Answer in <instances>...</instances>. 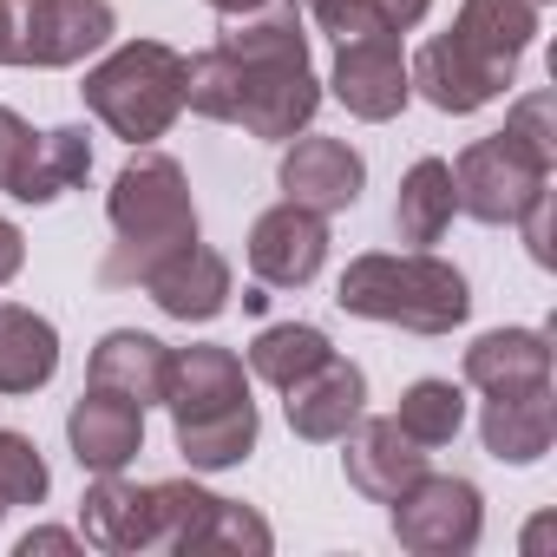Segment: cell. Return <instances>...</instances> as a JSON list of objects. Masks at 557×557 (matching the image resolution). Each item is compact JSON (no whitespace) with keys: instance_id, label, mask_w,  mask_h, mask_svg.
Here are the masks:
<instances>
[{"instance_id":"2","label":"cell","mask_w":557,"mask_h":557,"mask_svg":"<svg viewBox=\"0 0 557 557\" xmlns=\"http://www.w3.org/2000/svg\"><path fill=\"white\" fill-rule=\"evenodd\" d=\"M531 34H537V0H459V21L413 53L407 79L426 106L466 119L518 79Z\"/></svg>"},{"instance_id":"15","label":"cell","mask_w":557,"mask_h":557,"mask_svg":"<svg viewBox=\"0 0 557 557\" xmlns=\"http://www.w3.org/2000/svg\"><path fill=\"white\" fill-rule=\"evenodd\" d=\"M66 440L86 472H125L145 446V407H132L106 387H86L66 413Z\"/></svg>"},{"instance_id":"12","label":"cell","mask_w":557,"mask_h":557,"mask_svg":"<svg viewBox=\"0 0 557 557\" xmlns=\"http://www.w3.org/2000/svg\"><path fill=\"white\" fill-rule=\"evenodd\" d=\"M275 184H283L289 203H302V210H315V216H335V210H348V203L361 197L368 164H361V151L342 145V138H296V145L283 151V164H275Z\"/></svg>"},{"instance_id":"25","label":"cell","mask_w":557,"mask_h":557,"mask_svg":"<svg viewBox=\"0 0 557 557\" xmlns=\"http://www.w3.org/2000/svg\"><path fill=\"white\" fill-rule=\"evenodd\" d=\"M394 426L413 440V446H453V433L466 426V394L453 387V381H413L407 394H400V413H394Z\"/></svg>"},{"instance_id":"11","label":"cell","mask_w":557,"mask_h":557,"mask_svg":"<svg viewBox=\"0 0 557 557\" xmlns=\"http://www.w3.org/2000/svg\"><path fill=\"white\" fill-rule=\"evenodd\" d=\"M322 262H329V223L315 210H302V203L283 197L275 210L256 216V230H249V269L262 275L269 289H302V283H315Z\"/></svg>"},{"instance_id":"27","label":"cell","mask_w":557,"mask_h":557,"mask_svg":"<svg viewBox=\"0 0 557 557\" xmlns=\"http://www.w3.org/2000/svg\"><path fill=\"white\" fill-rule=\"evenodd\" d=\"M269 544H275V531L249 505H236V498H216L203 531L190 537V550H230V557H269Z\"/></svg>"},{"instance_id":"30","label":"cell","mask_w":557,"mask_h":557,"mask_svg":"<svg viewBox=\"0 0 557 557\" xmlns=\"http://www.w3.org/2000/svg\"><path fill=\"white\" fill-rule=\"evenodd\" d=\"M34 145H40V132L21 119V112H8L0 106V190H21V177H27V158H34Z\"/></svg>"},{"instance_id":"5","label":"cell","mask_w":557,"mask_h":557,"mask_svg":"<svg viewBox=\"0 0 557 557\" xmlns=\"http://www.w3.org/2000/svg\"><path fill=\"white\" fill-rule=\"evenodd\" d=\"M335 302L361 322H387L407 335H453L472 309V289L446 256L413 249V256H355L342 269Z\"/></svg>"},{"instance_id":"33","label":"cell","mask_w":557,"mask_h":557,"mask_svg":"<svg viewBox=\"0 0 557 557\" xmlns=\"http://www.w3.org/2000/svg\"><path fill=\"white\" fill-rule=\"evenodd\" d=\"M518 223H524V249H531V262H550V184L524 203Z\"/></svg>"},{"instance_id":"20","label":"cell","mask_w":557,"mask_h":557,"mask_svg":"<svg viewBox=\"0 0 557 557\" xmlns=\"http://www.w3.org/2000/svg\"><path fill=\"white\" fill-rule=\"evenodd\" d=\"M466 381L479 394H511L550 381V342L537 329H492L466 348Z\"/></svg>"},{"instance_id":"36","label":"cell","mask_w":557,"mask_h":557,"mask_svg":"<svg viewBox=\"0 0 557 557\" xmlns=\"http://www.w3.org/2000/svg\"><path fill=\"white\" fill-rule=\"evenodd\" d=\"M210 8H216L223 21H236V14H256V8H269V0H210Z\"/></svg>"},{"instance_id":"17","label":"cell","mask_w":557,"mask_h":557,"mask_svg":"<svg viewBox=\"0 0 557 557\" xmlns=\"http://www.w3.org/2000/svg\"><path fill=\"white\" fill-rule=\"evenodd\" d=\"M171 361L177 348H164L158 335H138V329H112L99 348H92V387L132 400V407H164L171 394Z\"/></svg>"},{"instance_id":"9","label":"cell","mask_w":557,"mask_h":557,"mask_svg":"<svg viewBox=\"0 0 557 557\" xmlns=\"http://www.w3.org/2000/svg\"><path fill=\"white\" fill-rule=\"evenodd\" d=\"M485 531V498L472 479L453 472H420L394 498V537L413 557H466Z\"/></svg>"},{"instance_id":"4","label":"cell","mask_w":557,"mask_h":557,"mask_svg":"<svg viewBox=\"0 0 557 557\" xmlns=\"http://www.w3.org/2000/svg\"><path fill=\"white\" fill-rule=\"evenodd\" d=\"M171 426L190 472H223L256 453V400L230 348H177L171 361Z\"/></svg>"},{"instance_id":"23","label":"cell","mask_w":557,"mask_h":557,"mask_svg":"<svg viewBox=\"0 0 557 557\" xmlns=\"http://www.w3.org/2000/svg\"><path fill=\"white\" fill-rule=\"evenodd\" d=\"M86 171H92V138L79 132V125H60V132H40V145H34V158H27V177H21V203H53V197H66L73 184H86Z\"/></svg>"},{"instance_id":"28","label":"cell","mask_w":557,"mask_h":557,"mask_svg":"<svg viewBox=\"0 0 557 557\" xmlns=\"http://www.w3.org/2000/svg\"><path fill=\"white\" fill-rule=\"evenodd\" d=\"M47 485H53V472H47L40 446L27 433H14V426H0V498L8 505H40Z\"/></svg>"},{"instance_id":"21","label":"cell","mask_w":557,"mask_h":557,"mask_svg":"<svg viewBox=\"0 0 557 557\" xmlns=\"http://www.w3.org/2000/svg\"><path fill=\"white\" fill-rule=\"evenodd\" d=\"M53 368H60L53 322L21 302H0V394H34L53 381Z\"/></svg>"},{"instance_id":"8","label":"cell","mask_w":557,"mask_h":557,"mask_svg":"<svg viewBox=\"0 0 557 557\" xmlns=\"http://www.w3.org/2000/svg\"><path fill=\"white\" fill-rule=\"evenodd\" d=\"M550 171L557 164H544L537 151H524L511 132H492V138H479V145L459 151V164H453V203L466 216H479V223H518L524 203L550 184Z\"/></svg>"},{"instance_id":"22","label":"cell","mask_w":557,"mask_h":557,"mask_svg":"<svg viewBox=\"0 0 557 557\" xmlns=\"http://www.w3.org/2000/svg\"><path fill=\"white\" fill-rule=\"evenodd\" d=\"M453 164L446 158H420L407 177H400V197H394V230H400V243H440L446 236V223H453Z\"/></svg>"},{"instance_id":"6","label":"cell","mask_w":557,"mask_h":557,"mask_svg":"<svg viewBox=\"0 0 557 557\" xmlns=\"http://www.w3.org/2000/svg\"><path fill=\"white\" fill-rule=\"evenodd\" d=\"M86 112L125 138V145H151L171 132V119L184 112V53L164 40H125L119 53H106L86 73Z\"/></svg>"},{"instance_id":"13","label":"cell","mask_w":557,"mask_h":557,"mask_svg":"<svg viewBox=\"0 0 557 557\" xmlns=\"http://www.w3.org/2000/svg\"><path fill=\"white\" fill-rule=\"evenodd\" d=\"M289 400V426H296V440H342L355 420H361V407H368V374L355 368V361H342V355H329V361H315L302 381H289L283 387Z\"/></svg>"},{"instance_id":"19","label":"cell","mask_w":557,"mask_h":557,"mask_svg":"<svg viewBox=\"0 0 557 557\" xmlns=\"http://www.w3.org/2000/svg\"><path fill=\"white\" fill-rule=\"evenodd\" d=\"M485 453L505 459V466H531L550 453V433H557V400H550V381L537 387H511V394H485Z\"/></svg>"},{"instance_id":"29","label":"cell","mask_w":557,"mask_h":557,"mask_svg":"<svg viewBox=\"0 0 557 557\" xmlns=\"http://www.w3.org/2000/svg\"><path fill=\"white\" fill-rule=\"evenodd\" d=\"M505 132H511L524 151H537L544 164H557V99H550V92H524V99L505 112Z\"/></svg>"},{"instance_id":"14","label":"cell","mask_w":557,"mask_h":557,"mask_svg":"<svg viewBox=\"0 0 557 557\" xmlns=\"http://www.w3.org/2000/svg\"><path fill=\"white\" fill-rule=\"evenodd\" d=\"M171 322H210V315H223L230 309V262L216 256V249H203V243H184V249H171L145 283H138Z\"/></svg>"},{"instance_id":"7","label":"cell","mask_w":557,"mask_h":557,"mask_svg":"<svg viewBox=\"0 0 557 557\" xmlns=\"http://www.w3.org/2000/svg\"><path fill=\"white\" fill-rule=\"evenodd\" d=\"M112 40V0H8L0 66H79Z\"/></svg>"},{"instance_id":"16","label":"cell","mask_w":557,"mask_h":557,"mask_svg":"<svg viewBox=\"0 0 557 557\" xmlns=\"http://www.w3.org/2000/svg\"><path fill=\"white\" fill-rule=\"evenodd\" d=\"M342 440H348V453H342L348 485H355L361 498H374V505H394V498L426 472V446H413L394 420H355Z\"/></svg>"},{"instance_id":"37","label":"cell","mask_w":557,"mask_h":557,"mask_svg":"<svg viewBox=\"0 0 557 557\" xmlns=\"http://www.w3.org/2000/svg\"><path fill=\"white\" fill-rule=\"evenodd\" d=\"M0 518H8V498H0Z\"/></svg>"},{"instance_id":"31","label":"cell","mask_w":557,"mask_h":557,"mask_svg":"<svg viewBox=\"0 0 557 557\" xmlns=\"http://www.w3.org/2000/svg\"><path fill=\"white\" fill-rule=\"evenodd\" d=\"M309 14H315V21H322V34H335V40L374 34V27H368V8H361V0H309Z\"/></svg>"},{"instance_id":"1","label":"cell","mask_w":557,"mask_h":557,"mask_svg":"<svg viewBox=\"0 0 557 557\" xmlns=\"http://www.w3.org/2000/svg\"><path fill=\"white\" fill-rule=\"evenodd\" d=\"M184 106L216 125H243L249 138H296L322 106L296 0L236 14L210 53L184 60Z\"/></svg>"},{"instance_id":"26","label":"cell","mask_w":557,"mask_h":557,"mask_svg":"<svg viewBox=\"0 0 557 557\" xmlns=\"http://www.w3.org/2000/svg\"><path fill=\"white\" fill-rule=\"evenodd\" d=\"M151 498H158V550H184V557H190V537L203 531L216 492H203V485H190V479H158Z\"/></svg>"},{"instance_id":"34","label":"cell","mask_w":557,"mask_h":557,"mask_svg":"<svg viewBox=\"0 0 557 557\" xmlns=\"http://www.w3.org/2000/svg\"><path fill=\"white\" fill-rule=\"evenodd\" d=\"M21 262H27V243H21V230H14L8 216H0V289L21 275Z\"/></svg>"},{"instance_id":"3","label":"cell","mask_w":557,"mask_h":557,"mask_svg":"<svg viewBox=\"0 0 557 557\" xmlns=\"http://www.w3.org/2000/svg\"><path fill=\"white\" fill-rule=\"evenodd\" d=\"M106 216H112V249L99 262V283L106 289H138L171 249L197 243V203H190V184H184L177 158L145 151V145L112 177Z\"/></svg>"},{"instance_id":"24","label":"cell","mask_w":557,"mask_h":557,"mask_svg":"<svg viewBox=\"0 0 557 557\" xmlns=\"http://www.w3.org/2000/svg\"><path fill=\"white\" fill-rule=\"evenodd\" d=\"M335 348H329V335L322 329H309V322H275V329H262L256 342H249V374L256 381H269V387H289V381H302L315 361H329Z\"/></svg>"},{"instance_id":"32","label":"cell","mask_w":557,"mask_h":557,"mask_svg":"<svg viewBox=\"0 0 557 557\" xmlns=\"http://www.w3.org/2000/svg\"><path fill=\"white\" fill-rule=\"evenodd\" d=\"M361 8H368V27L374 34H407V27L426 21L433 0H361Z\"/></svg>"},{"instance_id":"10","label":"cell","mask_w":557,"mask_h":557,"mask_svg":"<svg viewBox=\"0 0 557 557\" xmlns=\"http://www.w3.org/2000/svg\"><path fill=\"white\" fill-rule=\"evenodd\" d=\"M335 99L381 125V119H400V106L413 99V79H407V53H400V34H355V40H335V73H329Z\"/></svg>"},{"instance_id":"35","label":"cell","mask_w":557,"mask_h":557,"mask_svg":"<svg viewBox=\"0 0 557 557\" xmlns=\"http://www.w3.org/2000/svg\"><path fill=\"white\" fill-rule=\"evenodd\" d=\"M34 550H79V537L73 531H27L21 537V557H34Z\"/></svg>"},{"instance_id":"18","label":"cell","mask_w":557,"mask_h":557,"mask_svg":"<svg viewBox=\"0 0 557 557\" xmlns=\"http://www.w3.org/2000/svg\"><path fill=\"white\" fill-rule=\"evenodd\" d=\"M79 524H86V544L99 550H158V498L151 485H132L119 472H99V485H86Z\"/></svg>"}]
</instances>
